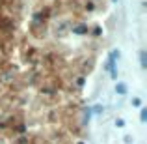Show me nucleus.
<instances>
[{"instance_id":"f257e3e1","label":"nucleus","mask_w":147,"mask_h":144,"mask_svg":"<svg viewBox=\"0 0 147 144\" xmlns=\"http://www.w3.org/2000/svg\"><path fill=\"white\" fill-rule=\"evenodd\" d=\"M117 92H119V94H125V92H127V86H125V84H119V86H117Z\"/></svg>"},{"instance_id":"7ed1b4c3","label":"nucleus","mask_w":147,"mask_h":144,"mask_svg":"<svg viewBox=\"0 0 147 144\" xmlns=\"http://www.w3.org/2000/svg\"><path fill=\"white\" fill-rule=\"evenodd\" d=\"M78 144H82V142H78Z\"/></svg>"},{"instance_id":"f03ea898","label":"nucleus","mask_w":147,"mask_h":144,"mask_svg":"<svg viewBox=\"0 0 147 144\" xmlns=\"http://www.w3.org/2000/svg\"><path fill=\"white\" fill-rule=\"evenodd\" d=\"M115 126H117V127H123V126H125V122H123V120H117V122H115Z\"/></svg>"}]
</instances>
